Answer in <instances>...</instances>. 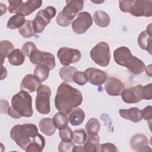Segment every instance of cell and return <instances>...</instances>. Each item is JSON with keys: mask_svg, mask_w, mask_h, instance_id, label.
Listing matches in <instances>:
<instances>
[{"mask_svg": "<svg viewBox=\"0 0 152 152\" xmlns=\"http://www.w3.org/2000/svg\"><path fill=\"white\" fill-rule=\"evenodd\" d=\"M11 106L22 117H31L33 114L32 97L29 93L21 90L11 99Z\"/></svg>", "mask_w": 152, "mask_h": 152, "instance_id": "4", "label": "cell"}, {"mask_svg": "<svg viewBox=\"0 0 152 152\" xmlns=\"http://www.w3.org/2000/svg\"><path fill=\"white\" fill-rule=\"evenodd\" d=\"M72 79L74 83L80 86L85 85L88 81V78L85 72L78 71L74 72Z\"/></svg>", "mask_w": 152, "mask_h": 152, "instance_id": "35", "label": "cell"}, {"mask_svg": "<svg viewBox=\"0 0 152 152\" xmlns=\"http://www.w3.org/2000/svg\"><path fill=\"white\" fill-rule=\"evenodd\" d=\"M42 85V82L34 75L27 74L22 80L20 84V89L28 93H33Z\"/></svg>", "mask_w": 152, "mask_h": 152, "instance_id": "18", "label": "cell"}, {"mask_svg": "<svg viewBox=\"0 0 152 152\" xmlns=\"http://www.w3.org/2000/svg\"><path fill=\"white\" fill-rule=\"evenodd\" d=\"M10 64L13 66L22 65L25 61V55L18 49H14L8 56Z\"/></svg>", "mask_w": 152, "mask_h": 152, "instance_id": "25", "label": "cell"}, {"mask_svg": "<svg viewBox=\"0 0 152 152\" xmlns=\"http://www.w3.org/2000/svg\"><path fill=\"white\" fill-rule=\"evenodd\" d=\"M36 92V108L37 111L43 115L48 114L50 110L51 90L50 87L46 85H41L37 88Z\"/></svg>", "mask_w": 152, "mask_h": 152, "instance_id": "7", "label": "cell"}, {"mask_svg": "<svg viewBox=\"0 0 152 152\" xmlns=\"http://www.w3.org/2000/svg\"><path fill=\"white\" fill-rule=\"evenodd\" d=\"M75 146V142L72 141H64L61 140L58 145V151L59 152H71Z\"/></svg>", "mask_w": 152, "mask_h": 152, "instance_id": "36", "label": "cell"}, {"mask_svg": "<svg viewBox=\"0 0 152 152\" xmlns=\"http://www.w3.org/2000/svg\"><path fill=\"white\" fill-rule=\"evenodd\" d=\"M53 122L57 129L59 130L68 126L69 119L66 115L63 112L56 113L52 118Z\"/></svg>", "mask_w": 152, "mask_h": 152, "instance_id": "28", "label": "cell"}, {"mask_svg": "<svg viewBox=\"0 0 152 152\" xmlns=\"http://www.w3.org/2000/svg\"><path fill=\"white\" fill-rule=\"evenodd\" d=\"M59 137L61 140L64 141H72L73 138V132L68 126L59 129Z\"/></svg>", "mask_w": 152, "mask_h": 152, "instance_id": "34", "label": "cell"}, {"mask_svg": "<svg viewBox=\"0 0 152 152\" xmlns=\"http://www.w3.org/2000/svg\"><path fill=\"white\" fill-rule=\"evenodd\" d=\"M7 114L13 118H15V119H19L20 118L21 116L12 108V107L11 106H9L7 109Z\"/></svg>", "mask_w": 152, "mask_h": 152, "instance_id": "44", "label": "cell"}, {"mask_svg": "<svg viewBox=\"0 0 152 152\" xmlns=\"http://www.w3.org/2000/svg\"><path fill=\"white\" fill-rule=\"evenodd\" d=\"M82 102L83 95L78 89L65 82L59 86L55 97V106L58 110L68 115Z\"/></svg>", "mask_w": 152, "mask_h": 152, "instance_id": "1", "label": "cell"}, {"mask_svg": "<svg viewBox=\"0 0 152 152\" xmlns=\"http://www.w3.org/2000/svg\"><path fill=\"white\" fill-rule=\"evenodd\" d=\"M119 112L122 118L134 122H138L142 119L141 110L137 107H131L129 109H120Z\"/></svg>", "mask_w": 152, "mask_h": 152, "instance_id": "20", "label": "cell"}, {"mask_svg": "<svg viewBox=\"0 0 152 152\" xmlns=\"http://www.w3.org/2000/svg\"><path fill=\"white\" fill-rule=\"evenodd\" d=\"M113 58L116 63L126 67L134 74H140L145 70L144 63L131 54L129 49L126 46H121L114 50Z\"/></svg>", "mask_w": 152, "mask_h": 152, "instance_id": "3", "label": "cell"}, {"mask_svg": "<svg viewBox=\"0 0 152 152\" xmlns=\"http://www.w3.org/2000/svg\"><path fill=\"white\" fill-rule=\"evenodd\" d=\"M22 2L23 1L21 0H8V11L12 14H17L18 7Z\"/></svg>", "mask_w": 152, "mask_h": 152, "instance_id": "39", "label": "cell"}, {"mask_svg": "<svg viewBox=\"0 0 152 152\" xmlns=\"http://www.w3.org/2000/svg\"><path fill=\"white\" fill-rule=\"evenodd\" d=\"M39 135L37 126L31 123L15 125L10 131L11 138L24 150L34 142Z\"/></svg>", "mask_w": 152, "mask_h": 152, "instance_id": "2", "label": "cell"}, {"mask_svg": "<svg viewBox=\"0 0 152 152\" xmlns=\"http://www.w3.org/2000/svg\"><path fill=\"white\" fill-rule=\"evenodd\" d=\"M56 21L57 24L61 27H67V26H69L71 24V22H70V21H68L66 19H65L62 15V14H61L60 12H59L58 15L56 17Z\"/></svg>", "mask_w": 152, "mask_h": 152, "instance_id": "43", "label": "cell"}, {"mask_svg": "<svg viewBox=\"0 0 152 152\" xmlns=\"http://www.w3.org/2000/svg\"><path fill=\"white\" fill-rule=\"evenodd\" d=\"M86 114L80 107L74 108L69 113V121L73 126H78L83 123Z\"/></svg>", "mask_w": 152, "mask_h": 152, "instance_id": "22", "label": "cell"}, {"mask_svg": "<svg viewBox=\"0 0 152 152\" xmlns=\"http://www.w3.org/2000/svg\"><path fill=\"white\" fill-rule=\"evenodd\" d=\"M42 4L41 0H28L22 2L20 5L17 14H20L24 16L30 15L35 10L39 8Z\"/></svg>", "mask_w": 152, "mask_h": 152, "instance_id": "19", "label": "cell"}, {"mask_svg": "<svg viewBox=\"0 0 152 152\" xmlns=\"http://www.w3.org/2000/svg\"><path fill=\"white\" fill-rule=\"evenodd\" d=\"M36 49H37V48L33 42H27L22 46L21 52L25 56L29 57L31 52Z\"/></svg>", "mask_w": 152, "mask_h": 152, "instance_id": "37", "label": "cell"}, {"mask_svg": "<svg viewBox=\"0 0 152 152\" xmlns=\"http://www.w3.org/2000/svg\"><path fill=\"white\" fill-rule=\"evenodd\" d=\"M75 151H84L83 150V146L81 145H78V146H74L73 149H72V152H75Z\"/></svg>", "mask_w": 152, "mask_h": 152, "instance_id": "45", "label": "cell"}, {"mask_svg": "<svg viewBox=\"0 0 152 152\" xmlns=\"http://www.w3.org/2000/svg\"><path fill=\"white\" fill-rule=\"evenodd\" d=\"M100 138L97 134L88 135L87 140L83 146L84 151L96 152L99 145Z\"/></svg>", "mask_w": 152, "mask_h": 152, "instance_id": "23", "label": "cell"}, {"mask_svg": "<svg viewBox=\"0 0 152 152\" xmlns=\"http://www.w3.org/2000/svg\"><path fill=\"white\" fill-rule=\"evenodd\" d=\"M50 69L45 65H37L34 70V75L37 77L41 82L45 81L49 77Z\"/></svg>", "mask_w": 152, "mask_h": 152, "instance_id": "31", "label": "cell"}, {"mask_svg": "<svg viewBox=\"0 0 152 152\" xmlns=\"http://www.w3.org/2000/svg\"><path fill=\"white\" fill-rule=\"evenodd\" d=\"M29 58L32 64L34 65H45L49 67L50 70L53 69L56 66L55 56L49 52L36 49L31 52Z\"/></svg>", "mask_w": 152, "mask_h": 152, "instance_id": "8", "label": "cell"}, {"mask_svg": "<svg viewBox=\"0 0 152 152\" xmlns=\"http://www.w3.org/2000/svg\"><path fill=\"white\" fill-rule=\"evenodd\" d=\"M118 150L116 145L110 142H107L104 144H99L97 151H118Z\"/></svg>", "mask_w": 152, "mask_h": 152, "instance_id": "38", "label": "cell"}, {"mask_svg": "<svg viewBox=\"0 0 152 152\" xmlns=\"http://www.w3.org/2000/svg\"><path fill=\"white\" fill-rule=\"evenodd\" d=\"M151 83H149L142 87V99L151 100L152 98L151 94Z\"/></svg>", "mask_w": 152, "mask_h": 152, "instance_id": "40", "label": "cell"}, {"mask_svg": "<svg viewBox=\"0 0 152 152\" xmlns=\"http://www.w3.org/2000/svg\"><path fill=\"white\" fill-rule=\"evenodd\" d=\"M18 32L24 38H29L34 36L35 32L33 28L32 21L26 20L25 23L18 28Z\"/></svg>", "mask_w": 152, "mask_h": 152, "instance_id": "32", "label": "cell"}, {"mask_svg": "<svg viewBox=\"0 0 152 152\" xmlns=\"http://www.w3.org/2000/svg\"><path fill=\"white\" fill-rule=\"evenodd\" d=\"M93 19L97 26L103 28L107 27L110 22V17L107 13L102 10L96 11L94 13Z\"/></svg>", "mask_w": 152, "mask_h": 152, "instance_id": "24", "label": "cell"}, {"mask_svg": "<svg viewBox=\"0 0 152 152\" xmlns=\"http://www.w3.org/2000/svg\"><path fill=\"white\" fill-rule=\"evenodd\" d=\"M106 81L104 89L110 96H119L125 89V84L121 80L117 78L110 77L107 78Z\"/></svg>", "mask_w": 152, "mask_h": 152, "instance_id": "15", "label": "cell"}, {"mask_svg": "<svg viewBox=\"0 0 152 152\" xmlns=\"http://www.w3.org/2000/svg\"><path fill=\"white\" fill-rule=\"evenodd\" d=\"M77 71V68L71 66H65L59 70V76L65 82H72L73 75Z\"/></svg>", "mask_w": 152, "mask_h": 152, "instance_id": "27", "label": "cell"}, {"mask_svg": "<svg viewBox=\"0 0 152 152\" xmlns=\"http://www.w3.org/2000/svg\"><path fill=\"white\" fill-rule=\"evenodd\" d=\"M138 44L139 46L143 50L147 51L150 55L151 54V23L147 26L146 30L140 33L138 37Z\"/></svg>", "mask_w": 152, "mask_h": 152, "instance_id": "17", "label": "cell"}, {"mask_svg": "<svg viewBox=\"0 0 152 152\" xmlns=\"http://www.w3.org/2000/svg\"><path fill=\"white\" fill-rule=\"evenodd\" d=\"M57 57L62 65L69 66L71 64L78 62L81 59V54L78 49L63 47L58 50Z\"/></svg>", "mask_w": 152, "mask_h": 152, "instance_id": "9", "label": "cell"}, {"mask_svg": "<svg viewBox=\"0 0 152 152\" xmlns=\"http://www.w3.org/2000/svg\"><path fill=\"white\" fill-rule=\"evenodd\" d=\"M25 16L20 14H16L10 18L7 22V27L11 30H15L17 28H20L26 22Z\"/></svg>", "mask_w": 152, "mask_h": 152, "instance_id": "26", "label": "cell"}, {"mask_svg": "<svg viewBox=\"0 0 152 152\" xmlns=\"http://www.w3.org/2000/svg\"><path fill=\"white\" fill-rule=\"evenodd\" d=\"M142 118L146 121H149L150 123L152 118V107L151 106H147L141 110Z\"/></svg>", "mask_w": 152, "mask_h": 152, "instance_id": "41", "label": "cell"}, {"mask_svg": "<svg viewBox=\"0 0 152 152\" xmlns=\"http://www.w3.org/2000/svg\"><path fill=\"white\" fill-rule=\"evenodd\" d=\"M132 1H119V8L124 12H128Z\"/></svg>", "mask_w": 152, "mask_h": 152, "instance_id": "42", "label": "cell"}, {"mask_svg": "<svg viewBox=\"0 0 152 152\" xmlns=\"http://www.w3.org/2000/svg\"><path fill=\"white\" fill-rule=\"evenodd\" d=\"M130 146L135 151H146L151 150L148 140L146 136L142 134L134 135L130 140Z\"/></svg>", "mask_w": 152, "mask_h": 152, "instance_id": "16", "label": "cell"}, {"mask_svg": "<svg viewBox=\"0 0 152 152\" xmlns=\"http://www.w3.org/2000/svg\"><path fill=\"white\" fill-rule=\"evenodd\" d=\"M135 17H151L152 15V1H132L129 12Z\"/></svg>", "mask_w": 152, "mask_h": 152, "instance_id": "10", "label": "cell"}, {"mask_svg": "<svg viewBox=\"0 0 152 152\" xmlns=\"http://www.w3.org/2000/svg\"><path fill=\"white\" fill-rule=\"evenodd\" d=\"M0 4H1V12H2V11H3V10H4V12L5 13V12H6V8H7L6 6H5V5H4L3 4H2V3H1Z\"/></svg>", "mask_w": 152, "mask_h": 152, "instance_id": "47", "label": "cell"}, {"mask_svg": "<svg viewBox=\"0 0 152 152\" xmlns=\"http://www.w3.org/2000/svg\"><path fill=\"white\" fill-rule=\"evenodd\" d=\"M93 24V20L91 15L87 12H80L76 19L72 23L73 31L78 34L84 33Z\"/></svg>", "mask_w": 152, "mask_h": 152, "instance_id": "11", "label": "cell"}, {"mask_svg": "<svg viewBox=\"0 0 152 152\" xmlns=\"http://www.w3.org/2000/svg\"><path fill=\"white\" fill-rule=\"evenodd\" d=\"M88 81L94 86H102L107 80L106 73L99 69L95 68H88L84 71Z\"/></svg>", "mask_w": 152, "mask_h": 152, "instance_id": "14", "label": "cell"}, {"mask_svg": "<svg viewBox=\"0 0 152 152\" xmlns=\"http://www.w3.org/2000/svg\"><path fill=\"white\" fill-rule=\"evenodd\" d=\"M90 55L94 62L99 66H107L111 57L109 45L105 42L98 43L91 49Z\"/></svg>", "mask_w": 152, "mask_h": 152, "instance_id": "5", "label": "cell"}, {"mask_svg": "<svg viewBox=\"0 0 152 152\" xmlns=\"http://www.w3.org/2000/svg\"><path fill=\"white\" fill-rule=\"evenodd\" d=\"M87 134L84 129H77L73 131V141L78 144H84L87 140Z\"/></svg>", "mask_w": 152, "mask_h": 152, "instance_id": "33", "label": "cell"}, {"mask_svg": "<svg viewBox=\"0 0 152 152\" xmlns=\"http://www.w3.org/2000/svg\"><path fill=\"white\" fill-rule=\"evenodd\" d=\"M65 2L66 5L60 12L65 19L72 22L76 14L83 9L84 1L81 0H67Z\"/></svg>", "mask_w": 152, "mask_h": 152, "instance_id": "12", "label": "cell"}, {"mask_svg": "<svg viewBox=\"0 0 152 152\" xmlns=\"http://www.w3.org/2000/svg\"><path fill=\"white\" fill-rule=\"evenodd\" d=\"M85 128L88 135H96L100 130V124L96 118H92L88 121Z\"/></svg>", "mask_w": 152, "mask_h": 152, "instance_id": "30", "label": "cell"}, {"mask_svg": "<svg viewBox=\"0 0 152 152\" xmlns=\"http://www.w3.org/2000/svg\"><path fill=\"white\" fill-rule=\"evenodd\" d=\"M39 127L40 131L47 136L53 135L56 128L53 122L52 119L50 118L42 119L39 122Z\"/></svg>", "mask_w": 152, "mask_h": 152, "instance_id": "21", "label": "cell"}, {"mask_svg": "<svg viewBox=\"0 0 152 152\" xmlns=\"http://www.w3.org/2000/svg\"><path fill=\"white\" fill-rule=\"evenodd\" d=\"M56 14V9L52 6H49L44 10L39 11L32 21L33 28L35 33H41Z\"/></svg>", "mask_w": 152, "mask_h": 152, "instance_id": "6", "label": "cell"}, {"mask_svg": "<svg viewBox=\"0 0 152 152\" xmlns=\"http://www.w3.org/2000/svg\"><path fill=\"white\" fill-rule=\"evenodd\" d=\"M142 85L138 84L124 89L121 94L122 99L126 103H136L140 102L142 99Z\"/></svg>", "mask_w": 152, "mask_h": 152, "instance_id": "13", "label": "cell"}, {"mask_svg": "<svg viewBox=\"0 0 152 152\" xmlns=\"http://www.w3.org/2000/svg\"><path fill=\"white\" fill-rule=\"evenodd\" d=\"M14 46L13 44L9 40H1L0 42V52L1 57L2 65L4 63V60L5 58L10 54V53L14 50Z\"/></svg>", "mask_w": 152, "mask_h": 152, "instance_id": "29", "label": "cell"}, {"mask_svg": "<svg viewBox=\"0 0 152 152\" xmlns=\"http://www.w3.org/2000/svg\"><path fill=\"white\" fill-rule=\"evenodd\" d=\"M145 69L146 71V74L150 77H151V65H149Z\"/></svg>", "mask_w": 152, "mask_h": 152, "instance_id": "46", "label": "cell"}]
</instances>
